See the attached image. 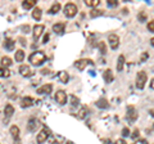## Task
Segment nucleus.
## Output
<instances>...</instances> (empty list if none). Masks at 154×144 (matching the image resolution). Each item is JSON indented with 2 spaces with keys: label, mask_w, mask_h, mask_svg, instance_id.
<instances>
[{
  "label": "nucleus",
  "mask_w": 154,
  "mask_h": 144,
  "mask_svg": "<svg viewBox=\"0 0 154 144\" xmlns=\"http://www.w3.org/2000/svg\"><path fill=\"white\" fill-rule=\"evenodd\" d=\"M28 59L33 66H41L46 61V55L44 54V52H33Z\"/></svg>",
  "instance_id": "1"
},
{
  "label": "nucleus",
  "mask_w": 154,
  "mask_h": 144,
  "mask_svg": "<svg viewBox=\"0 0 154 144\" xmlns=\"http://www.w3.org/2000/svg\"><path fill=\"white\" fill-rule=\"evenodd\" d=\"M146 81H148V75H146V72L145 71H140L137 74L136 76V88L137 89H144L145 88V84H146Z\"/></svg>",
  "instance_id": "2"
},
{
  "label": "nucleus",
  "mask_w": 154,
  "mask_h": 144,
  "mask_svg": "<svg viewBox=\"0 0 154 144\" xmlns=\"http://www.w3.org/2000/svg\"><path fill=\"white\" fill-rule=\"evenodd\" d=\"M64 14H66V17H68V18H73L77 14V5L73 3H68L64 7Z\"/></svg>",
  "instance_id": "3"
},
{
  "label": "nucleus",
  "mask_w": 154,
  "mask_h": 144,
  "mask_svg": "<svg viewBox=\"0 0 154 144\" xmlns=\"http://www.w3.org/2000/svg\"><path fill=\"white\" fill-rule=\"evenodd\" d=\"M139 117V113H137V109L134 107V105H128L127 107V120L131 122H135Z\"/></svg>",
  "instance_id": "4"
},
{
  "label": "nucleus",
  "mask_w": 154,
  "mask_h": 144,
  "mask_svg": "<svg viewBox=\"0 0 154 144\" xmlns=\"http://www.w3.org/2000/svg\"><path fill=\"white\" fill-rule=\"evenodd\" d=\"M108 42H109L110 48H112L113 50H116L119 46V37H118V35H116V33H110V35L108 36Z\"/></svg>",
  "instance_id": "5"
},
{
  "label": "nucleus",
  "mask_w": 154,
  "mask_h": 144,
  "mask_svg": "<svg viewBox=\"0 0 154 144\" xmlns=\"http://www.w3.org/2000/svg\"><path fill=\"white\" fill-rule=\"evenodd\" d=\"M89 64H93V61H91V59H86V58L76 61V63H75L76 68H77V70H80V71H84Z\"/></svg>",
  "instance_id": "6"
},
{
  "label": "nucleus",
  "mask_w": 154,
  "mask_h": 144,
  "mask_svg": "<svg viewBox=\"0 0 154 144\" xmlns=\"http://www.w3.org/2000/svg\"><path fill=\"white\" fill-rule=\"evenodd\" d=\"M67 99H68V97H67V93L63 92V90H58L57 94H55V100L58 103H59L60 105H64L67 103Z\"/></svg>",
  "instance_id": "7"
},
{
  "label": "nucleus",
  "mask_w": 154,
  "mask_h": 144,
  "mask_svg": "<svg viewBox=\"0 0 154 144\" xmlns=\"http://www.w3.org/2000/svg\"><path fill=\"white\" fill-rule=\"evenodd\" d=\"M49 135H50L49 130H46V129H42V130L38 133V135L36 136V142H37V144H42L44 142H46V139L49 138Z\"/></svg>",
  "instance_id": "8"
},
{
  "label": "nucleus",
  "mask_w": 154,
  "mask_h": 144,
  "mask_svg": "<svg viewBox=\"0 0 154 144\" xmlns=\"http://www.w3.org/2000/svg\"><path fill=\"white\" fill-rule=\"evenodd\" d=\"M45 30V26L44 25H36L33 27V40H38L40 36L42 35V32Z\"/></svg>",
  "instance_id": "9"
},
{
  "label": "nucleus",
  "mask_w": 154,
  "mask_h": 144,
  "mask_svg": "<svg viewBox=\"0 0 154 144\" xmlns=\"http://www.w3.org/2000/svg\"><path fill=\"white\" fill-rule=\"evenodd\" d=\"M51 90H53V85L51 84H45V85H42V86H40V88L37 89V94H41V95L50 94Z\"/></svg>",
  "instance_id": "10"
},
{
  "label": "nucleus",
  "mask_w": 154,
  "mask_h": 144,
  "mask_svg": "<svg viewBox=\"0 0 154 144\" xmlns=\"http://www.w3.org/2000/svg\"><path fill=\"white\" fill-rule=\"evenodd\" d=\"M19 74H21L23 77H31V76H32V71H31V68L28 66L22 64L21 67H19Z\"/></svg>",
  "instance_id": "11"
},
{
  "label": "nucleus",
  "mask_w": 154,
  "mask_h": 144,
  "mask_svg": "<svg viewBox=\"0 0 154 144\" xmlns=\"http://www.w3.org/2000/svg\"><path fill=\"white\" fill-rule=\"evenodd\" d=\"M64 28H66V23L59 22V23H55V25L53 26V31H54L55 33H58V35H63Z\"/></svg>",
  "instance_id": "12"
},
{
  "label": "nucleus",
  "mask_w": 154,
  "mask_h": 144,
  "mask_svg": "<svg viewBox=\"0 0 154 144\" xmlns=\"http://www.w3.org/2000/svg\"><path fill=\"white\" fill-rule=\"evenodd\" d=\"M35 104V100H33L31 97H26V98H23L21 100V107L22 108H28V107H31V105Z\"/></svg>",
  "instance_id": "13"
},
{
  "label": "nucleus",
  "mask_w": 154,
  "mask_h": 144,
  "mask_svg": "<svg viewBox=\"0 0 154 144\" xmlns=\"http://www.w3.org/2000/svg\"><path fill=\"white\" fill-rule=\"evenodd\" d=\"M103 79H104V81L105 83H112L113 81V79H114V76H113V72H112V70H105L104 71V74H103Z\"/></svg>",
  "instance_id": "14"
},
{
  "label": "nucleus",
  "mask_w": 154,
  "mask_h": 144,
  "mask_svg": "<svg viewBox=\"0 0 154 144\" xmlns=\"http://www.w3.org/2000/svg\"><path fill=\"white\" fill-rule=\"evenodd\" d=\"M4 114H5L7 118H11L14 114V107L12 104H7L5 108H4Z\"/></svg>",
  "instance_id": "15"
},
{
  "label": "nucleus",
  "mask_w": 154,
  "mask_h": 144,
  "mask_svg": "<svg viewBox=\"0 0 154 144\" xmlns=\"http://www.w3.org/2000/svg\"><path fill=\"white\" fill-rule=\"evenodd\" d=\"M9 131H11V135L14 138V140H18L19 139V127L17 125H13V126L9 129Z\"/></svg>",
  "instance_id": "16"
},
{
  "label": "nucleus",
  "mask_w": 154,
  "mask_h": 144,
  "mask_svg": "<svg viewBox=\"0 0 154 144\" xmlns=\"http://www.w3.org/2000/svg\"><path fill=\"white\" fill-rule=\"evenodd\" d=\"M58 77H59L60 83H63V84H67V83H68V80H69V75L67 74L66 71H60L59 74H58Z\"/></svg>",
  "instance_id": "17"
},
{
  "label": "nucleus",
  "mask_w": 154,
  "mask_h": 144,
  "mask_svg": "<svg viewBox=\"0 0 154 144\" xmlns=\"http://www.w3.org/2000/svg\"><path fill=\"white\" fill-rule=\"evenodd\" d=\"M35 5H36V0H25L22 3L23 9H32Z\"/></svg>",
  "instance_id": "18"
},
{
  "label": "nucleus",
  "mask_w": 154,
  "mask_h": 144,
  "mask_svg": "<svg viewBox=\"0 0 154 144\" xmlns=\"http://www.w3.org/2000/svg\"><path fill=\"white\" fill-rule=\"evenodd\" d=\"M14 46H16V41L12 40V39H5V41H4V48L8 50H13Z\"/></svg>",
  "instance_id": "19"
},
{
  "label": "nucleus",
  "mask_w": 154,
  "mask_h": 144,
  "mask_svg": "<svg viewBox=\"0 0 154 144\" xmlns=\"http://www.w3.org/2000/svg\"><path fill=\"white\" fill-rule=\"evenodd\" d=\"M96 105H98L99 108H108L109 102L105 98H100V99H98V102H96Z\"/></svg>",
  "instance_id": "20"
},
{
  "label": "nucleus",
  "mask_w": 154,
  "mask_h": 144,
  "mask_svg": "<svg viewBox=\"0 0 154 144\" xmlns=\"http://www.w3.org/2000/svg\"><path fill=\"white\" fill-rule=\"evenodd\" d=\"M41 16H42V12H41V9H40V8H35V9H33V12H32L33 20L40 21V20H41Z\"/></svg>",
  "instance_id": "21"
},
{
  "label": "nucleus",
  "mask_w": 154,
  "mask_h": 144,
  "mask_svg": "<svg viewBox=\"0 0 154 144\" xmlns=\"http://www.w3.org/2000/svg\"><path fill=\"white\" fill-rule=\"evenodd\" d=\"M37 126H38V125H37V121L35 118H31L30 121H28V130H30V131H35Z\"/></svg>",
  "instance_id": "22"
},
{
  "label": "nucleus",
  "mask_w": 154,
  "mask_h": 144,
  "mask_svg": "<svg viewBox=\"0 0 154 144\" xmlns=\"http://www.w3.org/2000/svg\"><path fill=\"white\" fill-rule=\"evenodd\" d=\"M60 4L59 3H54V4H53V5H51V8L49 9V13L50 14H55V13H58V12H59L60 11Z\"/></svg>",
  "instance_id": "23"
},
{
  "label": "nucleus",
  "mask_w": 154,
  "mask_h": 144,
  "mask_svg": "<svg viewBox=\"0 0 154 144\" xmlns=\"http://www.w3.org/2000/svg\"><path fill=\"white\" fill-rule=\"evenodd\" d=\"M14 57H16L17 62H22L23 59H25V52L23 50H17L16 53H14Z\"/></svg>",
  "instance_id": "24"
},
{
  "label": "nucleus",
  "mask_w": 154,
  "mask_h": 144,
  "mask_svg": "<svg viewBox=\"0 0 154 144\" xmlns=\"http://www.w3.org/2000/svg\"><path fill=\"white\" fill-rule=\"evenodd\" d=\"M125 64V55H119L117 61V71H122Z\"/></svg>",
  "instance_id": "25"
},
{
  "label": "nucleus",
  "mask_w": 154,
  "mask_h": 144,
  "mask_svg": "<svg viewBox=\"0 0 154 144\" xmlns=\"http://www.w3.org/2000/svg\"><path fill=\"white\" fill-rule=\"evenodd\" d=\"M86 114H88V108L86 107H82L79 111V113H77V118L79 120H84L85 117H86Z\"/></svg>",
  "instance_id": "26"
},
{
  "label": "nucleus",
  "mask_w": 154,
  "mask_h": 144,
  "mask_svg": "<svg viewBox=\"0 0 154 144\" xmlns=\"http://www.w3.org/2000/svg\"><path fill=\"white\" fill-rule=\"evenodd\" d=\"M11 76V71L7 67H0V77H9Z\"/></svg>",
  "instance_id": "27"
},
{
  "label": "nucleus",
  "mask_w": 154,
  "mask_h": 144,
  "mask_svg": "<svg viewBox=\"0 0 154 144\" xmlns=\"http://www.w3.org/2000/svg\"><path fill=\"white\" fill-rule=\"evenodd\" d=\"M11 64H12V59L9 58V57H3L2 58V67H7L8 68Z\"/></svg>",
  "instance_id": "28"
},
{
  "label": "nucleus",
  "mask_w": 154,
  "mask_h": 144,
  "mask_svg": "<svg viewBox=\"0 0 154 144\" xmlns=\"http://www.w3.org/2000/svg\"><path fill=\"white\" fill-rule=\"evenodd\" d=\"M104 12L103 11H100V9H91V12H90V16L93 17V18H96V17H99V16H102Z\"/></svg>",
  "instance_id": "29"
},
{
  "label": "nucleus",
  "mask_w": 154,
  "mask_h": 144,
  "mask_svg": "<svg viewBox=\"0 0 154 144\" xmlns=\"http://www.w3.org/2000/svg\"><path fill=\"white\" fill-rule=\"evenodd\" d=\"M99 3H100L99 0H85V4L90 8H94L96 5H99Z\"/></svg>",
  "instance_id": "30"
},
{
  "label": "nucleus",
  "mask_w": 154,
  "mask_h": 144,
  "mask_svg": "<svg viewBox=\"0 0 154 144\" xmlns=\"http://www.w3.org/2000/svg\"><path fill=\"white\" fill-rule=\"evenodd\" d=\"M98 48L100 49V52H102V54H105L107 53V46H105V42L104 41H100L98 44Z\"/></svg>",
  "instance_id": "31"
},
{
  "label": "nucleus",
  "mask_w": 154,
  "mask_h": 144,
  "mask_svg": "<svg viewBox=\"0 0 154 144\" xmlns=\"http://www.w3.org/2000/svg\"><path fill=\"white\" fill-rule=\"evenodd\" d=\"M79 103H80L79 98H77L76 95H71V104L73 105V107H76V105H79Z\"/></svg>",
  "instance_id": "32"
},
{
  "label": "nucleus",
  "mask_w": 154,
  "mask_h": 144,
  "mask_svg": "<svg viewBox=\"0 0 154 144\" xmlns=\"http://www.w3.org/2000/svg\"><path fill=\"white\" fill-rule=\"evenodd\" d=\"M108 5L109 7H116V5H118V2L117 0H108Z\"/></svg>",
  "instance_id": "33"
},
{
  "label": "nucleus",
  "mask_w": 154,
  "mask_h": 144,
  "mask_svg": "<svg viewBox=\"0 0 154 144\" xmlns=\"http://www.w3.org/2000/svg\"><path fill=\"white\" fill-rule=\"evenodd\" d=\"M148 30L150 31V32H153V31H154V22H153V21H150V22L148 23Z\"/></svg>",
  "instance_id": "34"
},
{
  "label": "nucleus",
  "mask_w": 154,
  "mask_h": 144,
  "mask_svg": "<svg viewBox=\"0 0 154 144\" xmlns=\"http://www.w3.org/2000/svg\"><path fill=\"white\" fill-rule=\"evenodd\" d=\"M122 135H123V136H128V135H130L128 127H125V129H123V130H122Z\"/></svg>",
  "instance_id": "35"
},
{
  "label": "nucleus",
  "mask_w": 154,
  "mask_h": 144,
  "mask_svg": "<svg viewBox=\"0 0 154 144\" xmlns=\"http://www.w3.org/2000/svg\"><path fill=\"white\" fill-rule=\"evenodd\" d=\"M139 20H140V21H145V18H146V14L145 13H140V14H139Z\"/></svg>",
  "instance_id": "36"
},
{
  "label": "nucleus",
  "mask_w": 154,
  "mask_h": 144,
  "mask_svg": "<svg viewBox=\"0 0 154 144\" xmlns=\"http://www.w3.org/2000/svg\"><path fill=\"white\" fill-rule=\"evenodd\" d=\"M134 139H136L137 136H139V130H137V129H135V131L132 133V135H131Z\"/></svg>",
  "instance_id": "37"
},
{
  "label": "nucleus",
  "mask_w": 154,
  "mask_h": 144,
  "mask_svg": "<svg viewBox=\"0 0 154 144\" xmlns=\"http://www.w3.org/2000/svg\"><path fill=\"white\" fill-rule=\"evenodd\" d=\"M50 72V70H48V68H44V70H41V74L42 75H48Z\"/></svg>",
  "instance_id": "38"
},
{
  "label": "nucleus",
  "mask_w": 154,
  "mask_h": 144,
  "mask_svg": "<svg viewBox=\"0 0 154 144\" xmlns=\"http://www.w3.org/2000/svg\"><path fill=\"white\" fill-rule=\"evenodd\" d=\"M116 144H127L126 142H125L123 140V139H118V140L117 142H116Z\"/></svg>",
  "instance_id": "39"
},
{
  "label": "nucleus",
  "mask_w": 154,
  "mask_h": 144,
  "mask_svg": "<svg viewBox=\"0 0 154 144\" xmlns=\"http://www.w3.org/2000/svg\"><path fill=\"white\" fill-rule=\"evenodd\" d=\"M148 57H149V54H148V53H144V54L141 55V61H145V59L148 58Z\"/></svg>",
  "instance_id": "40"
},
{
  "label": "nucleus",
  "mask_w": 154,
  "mask_h": 144,
  "mask_svg": "<svg viewBox=\"0 0 154 144\" xmlns=\"http://www.w3.org/2000/svg\"><path fill=\"white\" fill-rule=\"evenodd\" d=\"M48 40H49V35H48V33H46V35L44 36V42H46Z\"/></svg>",
  "instance_id": "41"
},
{
  "label": "nucleus",
  "mask_w": 154,
  "mask_h": 144,
  "mask_svg": "<svg viewBox=\"0 0 154 144\" xmlns=\"http://www.w3.org/2000/svg\"><path fill=\"white\" fill-rule=\"evenodd\" d=\"M51 144H59V142H57V140H54V142H53Z\"/></svg>",
  "instance_id": "42"
},
{
  "label": "nucleus",
  "mask_w": 154,
  "mask_h": 144,
  "mask_svg": "<svg viewBox=\"0 0 154 144\" xmlns=\"http://www.w3.org/2000/svg\"><path fill=\"white\" fill-rule=\"evenodd\" d=\"M66 144H73V143H72V142H67Z\"/></svg>",
  "instance_id": "43"
}]
</instances>
